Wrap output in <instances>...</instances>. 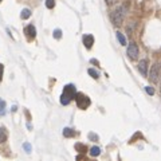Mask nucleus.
<instances>
[{"instance_id":"24","label":"nucleus","mask_w":161,"mask_h":161,"mask_svg":"<svg viewBox=\"0 0 161 161\" xmlns=\"http://www.w3.org/2000/svg\"><path fill=\"white\" fill-rule=\"evenodd\" d=\"M0 1H3V0H0Z\"/></svg>"},{"instance_id":"19","label":"nucleus","mask_w":161,"mask_h":161,"mask_svg":"<svg viewBox=\"0 0 161 161\" xmlns=\"http://www.w3.org/2000/svg\"><path fill=\"white\" fill-rule=\"evenodd\" d=\"M61 36H62V31H61V30H55V31H54V38L59 39Z\"/></svg>"},{"instance_id":"23","label":"nucleus","mask_w":161,"mask_h":161,"mask_svg":"<svg viewBox=\"0 0 161 161\" xmlns=\"http://www.w3.org/2000/svg\"><path fill=\"white\" fill-rule=\"evenodd\" d=\"M91 63H93V64H98V61H97V59H91Z\"/></svg>"},{"instance_id":"12","label":"nucleus","mask_w":161,"mask_h":161,"mask_svg":"<svg viewBox=\"0 0 161 161\" xmlns=\"http://www.w3.org/2000/svg\"><path fill=\"white\" fill-rule=\"evenodd\" d=\"M7 140V131H5L4 128H0V144L4 142Z\"/></svg>"},{"instance_id":"17","label":"nucleus","mask_w":161,"mask_h":161,"mask_svg":"<svg viewBox=\"0 0 161 161\" xmlns=\"http://www.w3.org/2000/svg\"><path fill=\"white\" fill-rule=\"evenodd\" d=\"M23 148H24V150H26L27 153L31 152V145H30L28 142H24V144H23Z\"/></svg>"},{"instance_id":"9","label":"nucleus","mask_w":161,"mask_h":161,"mask_svg":"<svg viewBox=\"0 0 161 161\" xmlns=\"http://www.w3.org/2000/svg\"><path fill=\"white\" fill-rule=\"evenodd\" d=\"M101 154V148L99 146H91L90 149V156L91 157H97V156Z\"/></svg>"},{"instance_id":"21","label":"nucleus","mask_w":161,"mask_h":161,"mask_svg":"<svg viewBox=\"0 0 161 161\" xmlns=\"http://www.w3.org/2000/svg\"><path fill=\"white\" fill-rule=\"evenodd\" d=\"M106 1V4L107 5H113V4H115V3L118 1V0H105Z\"/></svg>"},{"instance_id":"14","label":"nucleus","mask_w":161,"mask_h":161,"mask_svg":"<svg viewBox=\"0 0 161 161\" xmlns=\"http://www.w3.org/2000/svg\"><path fill=\"white\" fill-rule=\"evenodd\" d=\"M117 39L120 40V43H121L122 46H125V44H126V39L123 38V35L121 34V32H117Z\"/></svg>"},{"instance_id":"11","label":"nucleus","mask_w":161,"mask_h":161,"mask_svg":"<svg viewBox=\"0 0 161 161\" xmlns=\"http://www.w3.org/2000/svg\"><path fill=\"white\" fill-rule=\"evenodd\" d=\"M30 16H31V11H30L28 8H24V10L21 11V13H20V18L21 19H28Z\"/></svg>"},{"instance_id":"1","label":"nucleus","mask_w":161,"mask_h":161,"mask_svg":"<svg viewBox=\"0 0 161 161\" xmlns=\"http://www.w3.org/2000/svg\"><path fill=\"white\" fill-rule=\"evenodd\" d=\"M75 94H77V90H75L74 85H66L63 89V94L61 97V103L62 105H69L71 102V99L75 98Z\"/></svg>"},{"instance_id":"7","label":"nucleus","mask_w":161,"mask_h":161,"mask_svg":"<svg viewBox=\"0 0 161 161\" xmlns=\"http://www.w3.org/2000/svg\"><path fill=\"white\" fill-rule=\"evenodd\" d=\"M83 44H85L86 48H91V46L94 44V36L90 34L83 35Z\"/></svg>"},{"instance_id":"4","label":"nucleus","mask_w":161,"mask_h":161,"mask_svg":"<svg viewBox=\"0 0 161 161\" xmlns=\"http://www.w3.org/2000/svg\"><path fill=\"white\" fill-rule=\"evenodd\" d=\"M158 75H160V64L154 63L150 69V74H149V79L150 82L153 83H157L158 82Z\"/></svg>"},{"instance_id":"18","label":"nucleus","mask_w":161,"mask_h":161,"mask_svg":"<svg viewBox=\"0 0 161 161\" xmlns=\"http://www.w3.org/2000/svg\"><path fill=\"white\" fill-rule=\"evenodd\" d=\"M89 138H90L91 141H98V136H97L95 133H90L89 134Z\"/></svg>"},{"instance_id":"3","label":"nucleus","mask_w":161,"mask_h":161,"mask_svg":"<svg viewBox=\"0 0 161 161\" xmlns=\"http://www.w3.org/2000/svg\"><path fill=\"white\" fill-rule=\"evenodd\" d=\"M75 101H77V105L79 109H86V107H89V105H90L89 97H86L85 94H82V93L75 94Z\"/></svg>"},{"instance_id":"5","label":"nucleus","mask_w":161,"mask_h":161,"mask_svg":"<svg viewBox=\"0 0 161 161\" xmlns=\"http://www.w3.org/2000/svg\"><path fill=\"white\" fill-rule=\"evenodd\" d=\"M126 54H128V56L130 59H137V56H138V47H137L136 43H129L128 46V50H126Z\"/></svg>"},{"instance_id":"16","label":"nucleus","mask_w":161,"mask_h":161,"mask_svg":"<svg viewBox=\"0 0 161 161\" xmlns=\"http://www.w3.org/2000/svg\"><path fill=\"white\" fill-rule=\"evenodd\" d=\"M55 5V0H46V7L47 8H54Z\"/></svg>"},{"instance_id":"15","label":"nucleus","mask_w":161,"mask_h":161,"mask_svg":"<svg viewBox=\"0 0 161 161\" xmlns=\"http://www.w3.org/2000/svg\"><path fill=\"white\" fill-rule=\"evenodd\" d=\"M5 113V102L3 99H0V115H4Z\"/></svg>"},{"instance_id":"10","label":"nucleus","mask_w":161,"mask_h":161,"mask_svg":"<svg viewBox=\"0 0 161 161\" xmlns=\"http://www.w3.org/2000/svg\"><path fill=\"white\" fill-rule=\"evenodd\" d=\"M75 134L77 133H75V130H72V129H70V128H64L63 129V136L64 137H69L70 138V137H74Z\"/></svg>"},{"instance_id":"8","label":"nucleus","mask_w":161,"mask_h":161,"mask_svg":"<svg viewBox=\"0 0 161 161\" xmlns=\"http://www.w3.org/2000/svg\"><path fill=\"white\" fill-rule=\"evenodd\" d=\"M24 32H26L27 35H28L30 38H35L36 36V28H35L32 24H30V26L26 27V30H24Z\"/></svg>"},{"instance_id":"13","label":"nucleus","mask_w":161,"mask_h":161,"mask_svg":"<svg viewBox=\"0 0 161 161\" xmlns=\"http://www.w3.org/2000/svg\"><path fill=\"white\" fill-rule=\"evenodd\" d=\"M87 72H89V75H91V77L94 78V79H98V78H99V72L97 71V70H94V69H89V70H87Z\"/></svg>"},{"instance_id":"6","label":"nucleus","mask_w":161,"mask_h":161,"mask_svg":"<svg viewBox=\"0 0 161 161\" xmlns=\"http://www.w3.org/2000/svg\"><path fill=\"white\" fill-rule=\"evenodd\" d=\"M138 71L141 72L144 77H146V75H148V61H146V59H142V61H140V63H138Z\"/></svg>"},{"instance_id":"20","label":"nucleus","mask_w":161,"mask_h":161,"mask_svg":"<svg viewBox=\"0 0 161 161\" xmlns=\"http://www.w3.org/2000/svg\"><path fill=\"white\" fill-rule=\"evenodd\" d=\"M145 90H146V93L150 94V95H153V94H154V89L150 87V86H146V87H145Z\"/></svg>"},{"instance_id":"22","label":"nucleus","mask_w":161,"mask_h":161,"mask_svg":"<svg viewBox=\"0 0 161 161\" xmlns=\"http://www.w3.org/2000/svg\"><path fill=\"white\" fill-rule=\"evenodd\" d=\"M3 69H4V67H3V64L0 63V82H1V79H3Z\"/></svg>"},{"instance_id":"2","label":"nucleus","mask_w":161,"mask_h":161,"mask_svg":"<svg viewBox=\"0 0 161 161\" xmlns=\"http://www.w3.org/2000/svg\"><path fill=\"white\" fill-rule=\"evenodd\" d=\"M125 15H126V7H118V8H115V10L112 12L110 19H112L113 24H115V26H117V24L122 23Z\"/></svg>"}]
</instances>
